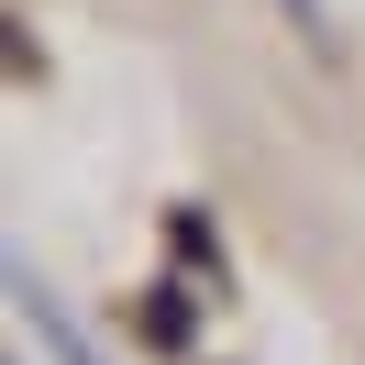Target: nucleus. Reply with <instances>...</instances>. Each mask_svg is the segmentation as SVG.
Wrapping results in <instances>:
<instances>
[{
  "instance_id": "nucleus-2",
  "label": "nucleus",
  "mask_w": 365,
  "mask_h": 365,
  "mask_svg": "<svg viewBox=\"0 0 365 365\" xmlns=\"http://www.w3.org/2000/svg\"><path fill=\"white\" fill-rule=\"evenodd\" d=\"M144 332H155V343H188V310H178V288H155V299H144Z\"/></svg>"
},
{
  "instance_id": "nucleus-3",
  "label": "nucleus",
  "mask_w": 365,
  "mask_h": 365,
  "mask_svg": "<svg viewBox=\"0 0 365 365\" xmlns=\"http://www.w3.org/2000/svg\"><path fill=\"white\" fill-rule=\"evenodd\" d=\"M277 11H288V23H299V34L321 45V0H277Z\"/></svg>"
},
{
  "instance_id": "nucleus-1",
  "label": "nucleus",
  "mask_w": 365,
  "mask_h": 365,
  "mask_svg": "<svg viewBox=\"0 0 365 365\" xmlns=\"http://www.w3.org/2000/svg\"><path fill=\"white\" fill-rule=\"evenodd\" d=\"M11 299H23V332H34V343H45V354H56V365H100V354H89V332H78V321H67V310H56V299H45V288H34V266H23V277H11Z\"/></svg>"
}]
</instances>
